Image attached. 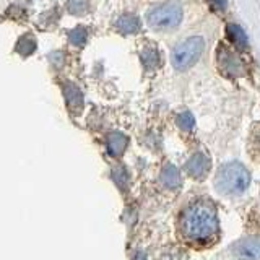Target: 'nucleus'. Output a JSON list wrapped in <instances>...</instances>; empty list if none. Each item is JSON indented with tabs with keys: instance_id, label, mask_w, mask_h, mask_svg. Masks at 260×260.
Wrapping results in <instances>:
<instances>
[{
	"instance_id": "f257e3e1",
	"label": "nucleus",
	"mask_w": 260,
	"mask_h": 260,
	"mask_svg": "<svg viewBox=\"0 0 260 260\" xmlns=\"http://www.w3.org/2000/svg\"><path fill=\"white\" fill-rule=\"evenodd\" d=\"M218 216L213 203L207 200L193 202L181 215V231L184 238L190 242L205 244L216 239L218 236Z\"/></svg>"
},
{
	"instance_id": "f03ea898",
	"label": "nucleus",
	"mask_w": 260,
	"mask_h": 260,
	"mask_svg": "<svg viewBox=\"0 0 260 260\" xmlns=\"http://www.w3.org/2000/svg\"><path fill=\"white\" fill-rule=\"evenodd\" d=\"M250 174L241 162H228L219 168L215 185L216 189L226 195H239L249 187Z\"/></svg>"
},
{
	"instance_id": "7ed1b4c3",
	"label": "nucleus",
	"mask_w": 260,
	"mask_h": 260,
	"mask_svg": "<svg viewBox=\"0 0 260 260\" xmlns=\"http://www.w3.org/2000/svg\"><path fill=\"white\" fill-rule=\"evenodd\" d=\"M205 49V41L200 36H192L185 39L173 51V65L177 70H187L200 59V55Z\"/></svg>"
},
{
	"instance_id": "20e7f679",
	"label": "nucleus",
	"mask_w": 260,
	"mask_h": 260,
	"mask_svg": "<svg viewBox=\"0 0 260 260\" xmlns=\"http://www.w3.org/2000/svg\"><path fill=\"white\" fill-rule=\"evenodd\" d=\"M182 21V8L177 4H165L148 13V24L154 29H173Z\"/></svg>"
},
{
	"instance_id": "39448f33",
	"label": "nucleus",
	"mask_w": 260,
	"mask_h": 260,
	"mask_svg": "<svg viewBox=\"0 0 260 260\" xmlns=\"http://www.w3.org/2000/svg\"><path fill=\"white\" fill-rule=\"evenodd\" d=\"M233 250L241 260H260V236H249L238 241Z\"/></svg>"
},
{
	"instance_id": "423d86ee",
	"label": "nucleus",
	"mask_w": 260,
	"mask_h": 260,
	"mask_svg": "<svg viewBox=\"0 0 260 260\" xmlns=\"http://www.w3.org/2000/svg\"><path fill=\"white\" fill-rule=\"evenodd\" d=\"M210 169V159L205 156L203 153H197L189 159L187 162V171L193 176V177H203Z\"/></svg>"
},
{
	"instance_id": "0eeeda50",
	"label": "nucleus",
	"mask_w": 260,
	"mask_h": 260,
	"mask_svg": "<svg viewBox=\"0 0 260 260\" xmlns=\"http://www.w3.org/2000/svg\"><path fill=\"white\" fill-rule=\"evenodd\" d=\"M226 32H228V38L231 39V43H234L239 49H246L249 41H247V35L246 31H244L239 24H234V23H230L226 28Z\"/></svg>"
},
{
	"instance_id": "6e6552de",
	"label": "nucleus",
	"mask_w": 260,
	"mask_h": 260,
	"mask_svg": "<svg viewBox=\"0 0 260 260\" xmlns=\"http://www.w3.org/2000/svg\"><path fill=\"white\" fill-rule=\"evenodd\" d=\"M117 28L122 32H135L140 29V20L135 15H124L117 21Z\"/></svg>"
},
{
	"instance_id": "1a4fd4ad",
	"label": "nucleus",
	"mask_w": 260,
	"mask_h": 260,
	"mask_svg": "<svg viewBox=\"0 0 260 260\" xmlns=\"http://www.w3.org/2000/svg\"><path fill=\"white\" fill-rule=\"evenodd\" d=\"M142 60H143V63H145V67H146V69H154V67H156L158 62H159V57H158L156 49L148 47L146 51H143V54H142Z\"/></svg>"
},
{
	"instance_id": "9d476101",
	"label": "nucleus",
	"mask_w": 260,
	"mask_h": 260,
	"mask_svg": "<svg viewBox=\"0 0 260 260\" xmlns=\"http://www.w3.org/2000/svg\"><path fill=\"white\" fill-rule=\"evenodd\" d=\"M36 49V41L32 39L31 36H24V38H21L20 39V44H18V47H16V51H18L21 55H29L32 51Z\"/></svg>"
},
{
	"instance_id": "9b49d317",
	"label": "nucleus",
	"mask_w": 260,
	"mask_h": 260,
	"mask_svg": "<svg viewBox=\"0 0 260 260\" xmlns=\"http://www.w3.org/2000/svg\"><path fill=\"white\" fill-rule=\"evenodd\" d=\"M179 173H177V169L174 166H168L165 169V182L169 185V187H176L179 185Z\"/></svg>"
},
{
	"instance_id": "f8f14e48",
	"label": "nucleus",
	"mask_w": 260,
	"mask_h": 260,
	"mask_svg": "<svg viewBox=\"0 0 260 260\" xmlns=\"http://www.w3.org/2000/svg\"><path fill=\"white\" fill-rule=\"evenodd\" d=\"M177 124L184 130H190L195 125V119H193V116L190 112H182L181 116L177 117Z\"/></svg>"
},
{
	"instance_id": "ddd939ff",
	"label": "nucleus",
	"mask_w": 260,
	"mask_h": 260,
	"mask_svg": "<svg viewBox=\"0 0 260 260\" xmlns=\"http://www.w3.org/2000/svg\"><path fill=\"white\" fill-rule=\"evenodd\" d=\"M70 41H72V44H77V46H81L83 43H86V29L85 28L73 29V32L70 35Z\"/></svg>"
},
{
	"instance_id": "4468645a",
	"label": "nucleus",
	"mask_w": 260,
	"mask_h": 260,
	"mask_svg": "<svg viewBox=\"0 0 260 260\" xmlns=\"http://www.w3.org/2000/svg\"><path fill=\"white\" fill-rule=\"evenodd\" d=\"M211 7L215 8L218 12H224L226 7H228V0H210Z\"/></svg>"
}]
</instances>
